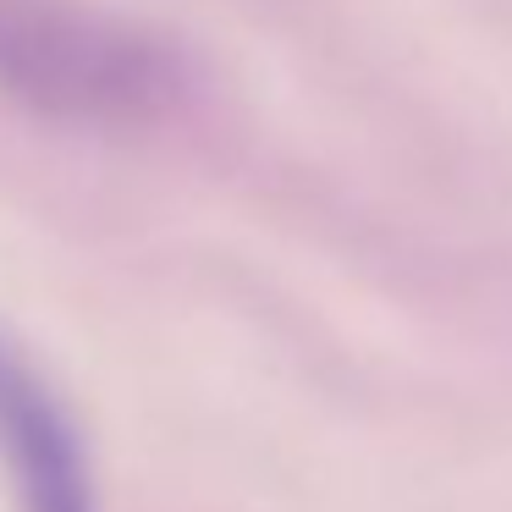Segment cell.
<instances>
[{
    "label": "cell",
    "instance_id": "cell-1",
    "mask_svg": "<svg viewBox=\"0 0 512 512\" xmlns=\"http://www.w3.org/2000/svg\"><path fill=\"white\" fill-rule=\"evenodd\" d=\"M193 50L100 0H0V100L67 133L133 138L188 116Z\"/></svg>",
    "mask_w": 512,
    "mask_h": 512
},
{
    "label": "cell",
    "instance_id": "cell-2",
    "mask_svg": "<svg viewBox=\"0 0 512 512\" xmlns=\"http://www.w3.org/2000/svg\"><path fill=\"white\" fill-rule=\"evenodd\" d=\"M0 468L17 512H105L100 474L50 369L0 325Z\"/></svg>",
    "mask_w": 512,
    "mask_h": 512
}]
</instances>
